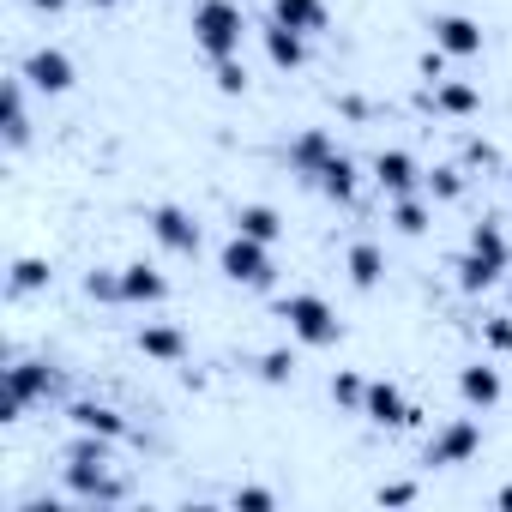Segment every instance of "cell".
<instances>
[{
	"label": "cell",
	"mask_w": 512,
	"mask_h": 512,
	"mask_svg": "<svg viewBox=\"0 0 512 512\" xmlns=\"http://www.w3.org/2000/svg\"><path fill=\"white\" fill-rule=\"evenodd\" d=\"M506 266H512V241H506V229L488 217V223L470 229V247H464V260H458L452 272H458V290H464V296H482V290L500 284Z\"/></svg>",
	"instance_id": "obj_1"
},
{
	"label": "cell",
	"mask_w": 512,
	"mask_h": 512,
	"mask_svg": "<svg viewBox=\"0 0 512 512\" xmlns=\"http://www.w3.org/2000/svg\"><path fill=\"white\" fill-rule=\"evenodd\" d=\"M187 31H193V49H199L205 61H229V55H241L247 13L235 7V0H199L193 19H187Z\"/></svg>",
	"instance_id": "obj_2"
},
{
	"label": "cell",
	"mask_w": 512,
	"mask_h": 512,
	"mask_svg": "<svg viewBox=\"0 0 512 512\" xmlns=\"http://www.w3.org/2000/svg\"><path fill=\"white\" fill-rule=\"evenodd\" d=\"M278 320H284V326H290V338H296V344H308V350H332V344L344 338V320L332 314V302H326V296H308V290H302V296H290V302L278 308Z\"/></svg>",
	"instance_id": "obj_3"
},
{
	"label": "cell",
	"mask_w": 512,
	"mask_h": 512,
	"mask_svg": "<svg viewBox=\"0 0 512 512\" xmlns=\"http://www.w3.org/2000/svg\"><path fill=\"white\" fill-rule=\"evenodd\" d=\"M217 272L241 290H272L278 266H272V241H253V235H229L217 253Z\"/></svg>",
	"instance_id": "obj_4"
},
{
	"label": "cell",
	"mask_w": 512,
	"mask_h": 512,
	"mask_svg": "<svg viewBox=\"0 0 512 512\" xmlns=\"http://www.w3.org/2000/svg\"><path fill=\"white\" fill-rule=\"evenodd\" d=\"M49 392H61V374L49 362H13L7 368V404H0V422H19L25 404H37Z\"/></svg>",
	"instance_id": "obj_5"
},
{
	"label": "cell",
	"mask_w": 512,
	"mask_h": 512,
	"mask_svg": "<svg viewBox=\"0 0 512 512\" xmlns=\"http://www.w3.org/2000/svg\"><path fill=\"white\" fill-rule=\"evenodd\" d=\"M476 452H482V422H476V416H452V422L428 440V458H422V464L446 470V464H470Z\"/></svg>",
	"instance_id": "obj_6"
},
{
	"label": "cell",
	"mask_w": 512,
	"mask_h": 512,
	"mask_svg": "<svg viewBox=\"0 0 512 512\" xmlns=\"http://www.w3.org/2000/svg\"><path fill=\"white\" fill-rule=\"evenodd\" d=\"M428 37H434V49H440V55H452V61L482 55V25H476V19H464V13H434V19H428Z\"/></svg>",
	"instance_id": "obj_7"
},
{
	"label": "cell",
	"mask_w": 512,
	"mask_h": 512,
	"mask_svg": "<svg viewBox=\"0 0 512 512\" xmlns=\"http://www.w3.org/2000/svg\"><path fill=\"white\" fill-rule=\"evenodd\" d=\"M145 223H151V235H157L169 253H181V260H193V253H199V241H205V235H199V223H193L181 205H157Z\"/></svg>",
	"instance_id": "obj_8"
},
{
	"label": "cell",
	"mask_w": 512,
	"mask_h": 512,
	"mask_svg": "<svg viewBox=\"0 0 512 512\" xmlns=\"http://www.w3.org/2000/svg\"><path fill=\"white\" fill-rule=\"evenodd\" d=\"M362 416H368L374 428H410V422H416L410 398H404L392 380H368V392H362Z\"/></svg>",
	"instance_id": "obj_9"
},
{
	"label": "cell",
	"mask_w": 512,
	"mask_h": 512,
	"mask_svg": "<svg viewBox=\"0 0 512 512\" xmlns=\"http://www.w3.org/2000/svg\"><path fill=\"white\" fill-rule=\"evenodd\" d=\"M25 85H37V91H49V97L73 91V55H61V49H31V55H25Z\"/></svg>",
	"instance_id": "obj_10"
},
{
	"label": "cell",
	"mask_w": 512,
	"mask_h": 512,
	"mask_svg": "<svg viewBox=\"0 0 512 512\" xmlns=\"http://www.w3.org/2000/svg\"><path fill=\"white\" fill-rule=\"evenodd\" d=\"M422 103H428L434 115H452V121H464V115H476V109H482V91H476L470 79H434V85L422 91Z\"/></svg>",
	"instance_id": "obj_11"
},
{
	"label": "cell",
	"mask_w": 512,
	"mask_h": 512,
	"mask_svg": "<svg viewBox=\"0 0 512 512\" xmlns=\"http://www.w3.org/2000/svg\"><path fill=\"white\" fill-rule=\"evenodd\" d=\"M332 157H338V139H332L326 127H308V133H296V139H290V169H296V175H308V181H314Z\"/></svg>",
	"instance_id": "obj_12"
},
{
	"label": "cell",
	"mask_w": 512,
	"mask_h": 512,
	"mask_svg": "<svg viewBox=\"0 0 512 512\" xmlns=\"http://www.w3.org/2000/svg\"><path fill=\"white\" fill-rule=\"evenodd\" d=\"M374 181H380V193H386V199H404V193H416L422 169H416V157H410V151H380V157H374Z\"/></svg>",
	"instance_id": "obj_13"
},
{
	"label": "cell",
	"mask_w": 512,
	"mask_h": 512,
	"mask_svg": "<svg viewBox=\"0 0 512 512\" xmlns=\"http://www.w3.org/2000/svg\"><path fill=\"white\" fill-rule=\"evenodd\" d=\"M0 133H7V151H19L31 139V115H25V73L7 79V91H0Z\"/></svg>",
	"instance_id": "obj_14"
},
{
	"label": "cell",
	"mask_w": 512,
	"mask_h": 512,
	"mask_svg": "<svg viewBox=\"0 0 512 512\" xmlns=\"http://www.w3.org/2000/svg\"><path fill=\"white\" fill-rule=\"evenodd\" d=\"M266 61H272L278 73H296V67H308V37L272 19V25H266Z\"/></svg>",
	"instance_id": "obj_15"
},
{
	"label": "cell",
	"mask_w": 512,
	"mask_h": 512,
	"mask_svg": "<svg viewBox=\"0 0 512 512\" xmlns=\"http://www.w3.org/2000/svg\"><path fill=\"white\" fill-rule=\"evenodd\" d=\"M163 296H169V278H163L157 266H145V260L121 266V302H139V308H151V302H163Z\"/></svg>",
	"instance_id": "obj_16"
},
{
	"label": "cell",
	"mask_w": 512,
	"mask_h": 512,
	"mask_svg": "<svg viewBox=\"0 0 512 512\" xmlns=\"http://www.w3.org/2000/svg\"><path fill=\"white\" fill-rule=\"evenodd\" d=\"M272 19L290 25V31H302V37H320V31L332 25L326 0H272Z\"/></svg>",
	"instance_id": "obj_17"
},
{
	"label": "cell",
	"mask_w": 512,
	"mask_h": 512,
	"mask_svg": "<svg viewBox=\"0 0 512 512\" xmlns=\"http://www.w3.org/2000/svg\"><path fill=\"white\" fill-rule=\"evenodd\" d=\"M458 398H464L470 410H494V404H500V368L470 362V368L458 374Z\"/></svg>",
	"instance_id": "obj_18"
},
{
	"label": "cell",
	"mask_w": 512,
	"mask_h": 512,
	"mask_svg": "<svg viewBox=\"0 0 512 512\" xmlns=\"http://www.w3.org/2000/svg\"><path fill=\"white\" fill-rule=\"evenodd\" d=\"M344 272H350V284H356V290H374V284L386 278V253H380L374 241H356V247L344 253Z\"/></svg>",
	"instance_id": "obj_19"
},
{
	"label": "cell",
	"mask_w": 512,
	"mask_h": 512,
	"mask_svg": "<svg viewBox=\"0 0 512 512\" xmlns=\"http://www.w3.org/2000/svg\"><path fill=\"white\" fill-rule=\"evenodd\" d=\"M139 350H145L151 362H169V368H175V362H187V332H181V326H145V332H139Z\"/></svg>",
	"instance_id": "obj_20"
},
{
	"label": "cell",
	"mask_w": 512,
	"mask_h": 512,
	"mask_svg": "<svg viewBox=\"0 0 512 512\" xmlns=\"http://www.w3.org/2000/svg\"><path fill=\"white\" fill-rule=\"evenodd\" d=\"M235 235H253V241H278L284 235V217L272 211V205H235Z\"/></svg>",
	"instance_id": "obj_21"
},
{
	"label": "cell",
	"mask_w": 512,
	"mask_h": 512,
	"mask_svg": "<svg viewBox=\"0 0 512 512\" xmlns=\"http://www.w3.org/2000/svg\"><path fill=\"white\" fill-rule=\"evenodd\" d=\"M67 416H73V428H85V434H103V440H121V434H127V422H121L109 404H91V398H79Z\"/></svg>",
	"instance_id": "obj_22"
},
{
	"label": "cell",
	"mask_w": 512,
	"mask_h": 512,
	"mask_svg": "<svg viewBox=\"0 0 512 512\" xmlns=\"http://www.w3.org/2000/svg\"><path fill=\"white\" fill-rule=\"evenodd\" d=\"M356 181H362V175H356V163H350L344 151H338V157L314 175V187H320L326 199H338V205H344V199H356Z\"/></svg>",
	"instance_id": "obj_23"
},
{
	"label": "cell",
	"mask_w": 512,
	"mask_h": 512,
	"mask_svg": "<svg viewBox=\"0 0 512 512\" xmlns=\"http://www.w3.org/2000/svg\"><path fill=\"white\" fill-rule=\"evenodd\" d=\"M428 223H434V217H428V205H422L416 193H404V199H392V229H398V235H422Z\"/></svg>",
	"instance_id": "obj_24"
},
{
	"label": "cell",
	"mask_w": 512,
	"mask_h": 512,
	"mask_svg": "<svg viewBox=\"0 0 512 512\" xmlns=\"http://www.w3.org/2000/svg\"><path fill=\"white\" fill-rule=\"evenodd\" d=\"M422 187H428L440 205H452V199L464 193V169H458V163H440V169H428V175H422Z\"/></svg>",
	"instance_id": "obj_25"
},
{
	"label": "cell",
	"mask_w": 512,
	"mask_h": 512,
	"mask_svg": "<svg viewBox=\"0 0 512 512\" xmlns=\"http://www.w3.org/2000/svg\"><path fill=\"white\" fill-rule=\"evenodd\" d=\"M13 296H31V290H49V260H19L13 278H7Z\"/></svg>",
	"instance_id": "obj_26"
},
{
	"label": "cell",
	"mask_w": 512,
	"mask_h": 512,
	"mask_svg": "<svg viewBox=\"0 0 512 512\" xmlns=\"http://www.w3.org/2000/svg\"><path fill=\"white\" fill-rule=\"evenodd\" d=\"M211 79H217V91H223V97H241V91H247V67H241V55L211 61Z\"/></svg>",
	"instance_id": "obj_27"
},
{
	"label": "cell",
	"mask_w": 512,
	"mask_h": 512,
	"mask_svg": "<svg viewBox=\"0 0 512 512\" xmlns=\"http://www.w3.org/2000/svg\"><path fill=\"white\" fill-rule=\"evenodd\" d=\"M296 374V356L290 350H272V356H260V380H272V386H284Z\"/></svg>",
	"instance_id": "obj_28"
},
{
	"label": "cell",
	"mask_w": 512,
	"mask_h": 512,
	"mask_svg": "<svg viewBox=\"0 0 512 512\" xmlns=\"http://www.w3.org/2000/svg\"><path fill=\"white\" fill-rule=\"evenodd\" d=\"M362 392H368V380H356V374H332V398H338L344 410H362Z\"/></svg>",
	"instance_id": "obj_29"
},
{
	"label": "cell",
	"mask_w": 512,
	"mask_h": 512,
	"mask_svg": "<svg viewBox=\"0 0 512 512\" xmlns=\"http://www.w3.org/2000/svg\"><path fill=\"white\" fill-rule=\"evenodd\" d=\"M85 296H97V302H121V272H91V278H85Z\"/></svg>",
	"instance_id": "obj_30"
},
{
	"label": "cell",
	"mask_w": 512,
	"mask_h": 512,
	"mask_svg": "<svg viewBox=\"0 0 512 512\" xmlns=\"http://www.w3.org/2000/svg\"><path fill=\"white\" fill-rule=\"evenodd\" d=\"M235 506H241V512H272L278 494H272V488H235Z\"/></svg>",
	"instance_id": "obj_31"
},
{
	"label": "cell",
	"mask_w": 512,
	"mask_h": 512,
	"mask_svg": "<svg viewBox=\"0 0 512 512\" xmlns=\"http://www.w3.org/2000/svg\"><path fill=\"white\" fill-rule=\"evenodd\" d=\"M482 338H488V350H512V314L488 320V326H482Z\"/></svg>",
	"instance_id": "obj_32"
},
{
	"label": "cell",
	"mask_w": 512,
	"mask_h": 512,
	"mask_svg": "<svg viewBox=\"0 0 512 512\" xmlns=\"http://www.w3.org/2000/svg\"><path fill=\"white\" fill-rule=\"evenodd\" d=\"M464 163H482V169H494V163H500V151H494L488 139H470V145H464Z\"/></svg>",
	"instance_id": "obj_33"
},
{
	"label": "cell",
	"mask_w": 512,
	"mask_h": 512,
	"mask_svg": "<svg viewBox=\"0 0 512 512\" xmlns=\"http://www.w3.org/2000/svg\"><path fill=\"white\" fill-rule=\"evenodd\" d=\"M416 500V488L410 482H392V488H380V506H410Z\"/></svg>",
	"instance_id": "obj_34"
},
{
	"label": "cell",
	"mask_w": 512,
	"mask_h": 512,
	"mask_svg": "<svg viewBox=\"0 0 512 512\" xmlns=\"http://www.w3.org/2000/svg\"><path fill=\"white\" fill-rule=\"evenodd\" d=\"M31 7H37V13H61V7H67V0H31Z\"/></svg>",
	"instance_id": "obj_35"
},
{
	"label": "cell",
	"mask_w": 512,
	"mask_h": 512,
	"mask_svg": "<svg viewBox=\"0 0 512 512\" xmlns=\"http://www.w3.org/2000/svg\"><path fill=\"white\" fill-rule=\"evenodd\" d=\"M494 506H500V512H512V482L500 488V500H494Z\"/></svg>",
	"instance_id": "obj_36"
},
{
	"label": "cell",
	"mask_w": 512,
	"mask_h": 512,
	"mask_svg": "<svg viewBox=\"0 0 512 512\" xmlns=\"http://www.w3.org/2000/svg\"><path fill=\"white\" fill-rule=\"evenodd\" d=\"M91 7H121V0H91Z\"/></svg>",
	"instance_id": "obj_37"
},
{
	"label": "cell",
	"mask_w": 512,
	"mask_h": 512,
	"mask_svg": "<svg viewBox=\"0 0 512 512\" xmlns=\"http://www.w3.org/2000/svg\"><path fill=\"white\" fill-rule=\"evenodd\" d=\"M506 314H512V290H506Z\"/></svg>",
	"instance_id": "obj_38"
},
{
	"label": "cell",
	"mask_w": 512,
	"mask_h": 512,
	"mask_svg": "<svg viewBox=\"0 0 512 512\" xmlns=\"http://www.w3.org/2000/svg\"><path fill=\"white\" fill-rule=\"evenodd\" d=\"M506 175H512V169H506Z\"/></svg>",
	"instance_id": "obj_39"
}]
</instances>
